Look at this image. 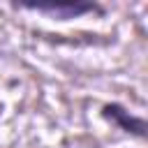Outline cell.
I'll use <instances>...</instances> for the list:
<instances>
[{
  "mask_svg": "<svg viewBox=\"0 0 148 148\" xmlns=\"http://www.w3.org/2000/svg\"><path fill=\"white\" fill-rule=\"evenodd\" d=\"M23 7L30 12L51 16V18H60V21L81 18L86 14H102L104 12L97 2H56V5H23Z\"/></svg>",
  "mask_w": 148,
  "mask_h": 148,
  "instance_id": "obj_1",
  "label": "cell"
},
{
  "mask_svg": "<svg viewBox=\"0 0 148 148\" xmlns=\"http://www.w3.org/2000/svg\"><path fill=\"white\" fill-rule=\"evenodd\" d=\"M104 118L106 120H111L118 130H123V132H130V134H134V136H139V139H143L146 136V120L143 118H139V116H132L127 109H123L120 104H106L104 106Z\"/></svg>",
  "mask_w": 148,
  "mask_h": 148,
  "instance_id": "obj_2",
  "label": "cell"
}]
</instances>
